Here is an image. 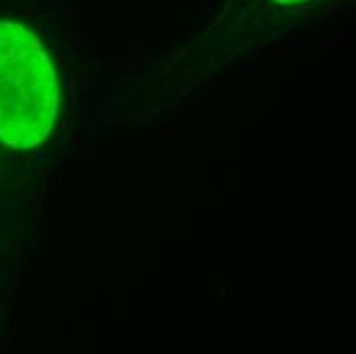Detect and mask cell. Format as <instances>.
<instances>
[{
	"label": "cell",
	"instance_id": "6da1fadb",
	"mask_svg": "<svg viewBox=\"0 0 356 354\" xmlns=\"http://www.w3.org/2000/svg\"><path fill=\"white\" fill-rule=\"evenodd\" d=\"M60 113L54 66L23 25L0 21V142L29 150L47 140Z\"/></svg>",
	"mask_w": 356,
	"mask_h": 354
},
{
	"label": "cell",
	"instance_id": "7a4b0ae2",
	"mask_svg": "<svg viewBox=\"0 0 356 354\" xmlns=\"http://www.w3.org/2000/svg\"><path fill=\"white\" fill-rule=\"evenodd\" d=\"M277 4H297V2H303V0H273Z\"/></svg>",
	"mask_w": 356,
	"mask_h": 354
}]
</instances>
